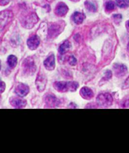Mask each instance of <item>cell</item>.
Here are the masks:
<instances>
[{
  "label": "cell",
  "mask_w": 129,
  "mask_h": 153,
  "mask_svg": "<svg viewBox=\"0 0 129 153\" xmlns=\"http://www.w3.org/2000/svg\"><path fill=\"white\" fill-rule=\"evenodd\" d=\"M55 89L59 92H66L68 91H74L78 88V83L76 82L57 81L54 84Z\"/></svg>",
  "instance_id": "6da1fadb"
},
{
  "label": "cell",
  "mask_w": 129,
  "mask_h": 153,
  "mask_svg": "<svg viewBox=\"0 0 129 153\" xmlns=\"http://www.w3.org/2000/svg\"><path fill=\"white\" fill-rule=\"evenodd\" d=\"M13 18V13L9 10L0 11V33Z\"/></svg>",
  "instance_id": "7a4b0ae2"
},
{
  "label": "cell",
  "mask_w": 129,
  "mask_h": 153,
  "mask_svg": "<svg viewBox=\"0 0 129 153\" xmlns=\"http://www.w3.org/2000/svg\"><path fill=\"white\" fill-rule=\"evenodd\" d=\"M96 102L101 107H109L113 103V98L109 93H102L98 96Z\"/></svg>",
  "instance_id": "3957f363"
},
{
  "label": "cell",
  "mask_w": 129,
  "mask_h": 153,
  "mask_svg": "<svg viewBox=\"0 0 129 153\" xmlns=\"http://www.w3.org/2000/svg\"><path fill=\"white\" fill-rule=\"evenodd\" d=\"M15 92L19 97H25L29 93V87L25 84L20 83L16 86Z\"/></svg>",
  "instance_id": "277c9868"
},
{
  "label": "cell",
  "mask_w": 129,
  "mask_h": 153,
  "mask_svg": "<svg viewBox=\"0 0 129 153\" xmlns=\"http://www.w3.org/2000/svg\"><path fill=\"white\" fill-rule=\"evenodd\" d=\"M10 104L13 107L16 108H21L25 107L27 105V102L18 97H11L10 100Z\"/></svg>",
  "instance_id": "5b68a950"
},
{
  "label": "cell",
  "mask_w": 129,
  "mask_h": 153,
  "mask_svg": "<svg viewBox=\"0 0 129 153\" xmlns=\"http://www.w3.org/2000/svg\"><path fill=\"white\" fill-rule=\"evenodd\" d=\"M46 83L47 79L44 74L42 73H39L36 80V85L39 91H43L44 90L45 88Z\"/></svg>",
  "instance_id": "8992f818"
},
{
  "label": "cell",
  "mask_w": 129,
  "mask_h": 153,
  "mask_svg": "<svg viewBox=\"0 0 129 153\" xmlns=\"http://www.w3.org/2000/svg\"><path fill=\"white\" fill-rule=\"evenodd\" d=\"M113 69L116 76H118V77L124 76L127 73V68L124 64H115L113 66Z\"/></svg>",
  "instance_id": "52a82bcc"
},
{
  "label": "cell",
  "mask_w": 129,
  "mask_h": 153,
  "mask_svg": "<svg viewBox=\"0 0 129 153\" xmlns=\"http://www.w3.org/2000/svg\"><path fill=\"white\" fill-rule=\"evenodd\" d=\"M40 44V39L37 35H33L28 39L27 41V45L28 48L31 50L36 49Z\"/></svg>",
  "instance_id": "ba28073f"
},
{
  "label": "cell",
  "mask_w": 129,
  "mask_h": 153,
  "mask_svg": "<svg viewBox=\"0 0 129 153\" xmlns=\"http://www.w3.org/2000/svg\"><path fill=\"white\" fill-rule=\"evenodd\" d=\"M68 11V7L67 5L64 3H59L56 8L55 13L57 15L59 16H63L66 15Z\"/></svg>",
  "instance_id": "9c48e42d"
},
{
  "label": "cell",
  "mask_w": 129,
  "mask_h": 153,
  "mask_svg": "<svg viewBox=\"0 0 129 153\" xmlns=\"http://www.w3.org/2000/svg\"><path fill=\"white\" fill-rule=\"evenodd\" d=\"M38 18L37 15L35 13H32L28 16L25 20V27L26 28H32L34 25V24L37 22Z\"/></svg>",
  "instance_id": "30bf717a"
},
{
  "label": "cell",
  "mask_w": 129,
  "mask_h": 153,
  "mask_svg": "<svg viewBox=\"0 0 129 153\" xmlns=\"http://www.w3.org/2000/svg\"><path fill=\"white\" fill-rule=\"evenodd\" d=\"M44 66L45 68L49 70L52 71L55 68V57L54 55H51L46 59L44 62Z\"/></svg>",
  "instance_id": "8fae6325"
},
{
  "label": "cell",
  "mask_w": 129,
  "mask_h": 153,
  "mask_svg": "<svg viewBox=\"0 0 129 153\" xmlns=\"http://www.w3.org/2000/svg\"><path fill=\"white\" fill-rule=\"evenodd\" d=\"M24 68L27 72L30 73H33L36 71V66H35V63L31 58L27 59L25 61H24Z\"/></svg>",
  "instance_id": "7c38bea8"
},
{
  "label": "cell",
  "mask_w": 129,
  "mask_h": 153,
  "mask_svg": "<svg viewBox=\"0 0 129 153\" xmlns=\"http://www.w3.org/2000/svg\"><path fill=\"white\" fill-rule=\"evenodd\" d=\"M80 95L83 98L86 100H90L94 95L93 91L87 87H83L81 88L80 90Z\"/></svg>",
  "instance_id": "4fadbf2b"
},
{
  "label": "cell",
  "mask_w": 129,
  "mask_h": 153,
  "mask_svg": "<svg viewBox=\"0 0 129 153\" xmlns=\"http://www.w3.org/2000/svg\"><path fill=\"white\" fill-rule=\"evenodd\" d=\"M72 19L76 24H81L85 19V15L80 12H75L72 15Z\"/></svg>",
  "instance_id": "5bb4252c"
},
{
  "label": "cell",
  "mask_w": 129,
  "mask_h": 153,
  "mask_svg": "<svg viewBox=\"0 0 129 153\" xmlns=\"http://www.w3.org/2000/svg\"><path fill=\"white\" fill-rule=\"evenodd\" d=\"M61 27L59 24L54 23L49 27V35L50 37H55L59 33Z\"/></svg>",
  "instance_id": "9a60e30c"
},
{
  "label": "cell",
  "mask_w": 129,
  "mask_h": 153,
  "mask_svg": "<svg viewBox=\"0 0 129 153\" xmlns=\"http://www.w3.org/2000/svg\"><path fill=\"white\" fill-rule=\"evenodd\" d=\"M45 102L47 105L50 106H53V107H55V106H57L59 104L58 100L52 95H49L46 97Z\"/></svg>",
  "instance_id": "2e32d148"
},
{
  "label": "cell",
  "mask_w": 129,
  "mask_h": 153,
  "mask_svg": "<svg viewBox=\"0 0 129 153\" xmlns=\"http://www.w3.org/2000/svg\"><path fill=\"white\" fill-rule=\"evenodd\" d=\"M70 48H71V44L68 40H66L60 45L59 48V52H60V54H63L68 51Z\"/></svg>",
  "instance_id": "e0dca14e"
},
{
  "label": "cell",
  "mask_w": 129,
  "mask_h": 153,
  "mask_svg": "<svg viewBox=\"0 0 129 153\" xmlns=\"http://www.w3.org/2000/svg\"><path fill=\"white\" fill-rule=\"evenodd\" d=\"M17 62H18V61H17V58L16 56L13 55H10V56H8L7 63L11 68H15L17 64Z\"/></svg>",
  "instance_id": "ac0fdd59"
},
{
  "label": "cell",
  "mask_w": 129,
  "mask_h": 153,
  "mask_svg": "<svg viewBox=\"0 0 129 153\" xmlns=\"http://www.w3.org/2000/svg\"><path fill=\"white\" fill-rule=\"evenodd\" d=\"M85 7L86 8V9L87 10H89L90 11H92V12H95L97 10V7H96V4L93 3L91 1H86L85 3Z\"/></svg>",
  "instance_id": "d6986e66"
},
{
  "label": "cell",
  "mask_w": 129,
  "mask_h": 153,
  "mask_svg": "<svg viewBox=\"0 0 129 153\" xmlns=\"http://www.w3.org/2000/svg\"><path fill=\"white\" fill-rule=\"evenodd\" d=\"M116 3L120 8H124L129 5V0H116Z\"/></svg>",
  "instance_id": "ffe728a7"
},
{
  "label": "cell",
  "mask_w": 129,
  "mask_h": 153,
  "mask_svg": "<svg viewBox=\"0 0 129 153\" xmlns=\"http://www.w3.org/2000/svg\"><path fill=\"white\" fill-rule=\"evenodd\" d=\"M115 8V4L112 1H108L105 3V10L107 11H112Z\"/></svg>",
  "instance_id": "44dd1931"
},
{
  "label": "cell",
  "mask_w": 129,
  "mask_h": 153,
  "mask_svg": "<svg viewBox=\"0 0 129 153\" xmlns=\"http://www.w3.org/2000/svg\"><path fill=\"white\" fill-rule=\"evenodd\" d=\"M6 88V85L3 81L0 79V93H3L4 91Z\"/></svg>",
  "instance_id": "7402d4cb"
},
{
  "label": "cell",
  "mask_w": 129,
  "mask_h": 153,
  "mask_svg": "<svg viewBox=\"0 0 129 153\" xmlns=\"http://www.w3.org/2000/svg\"><path fill=\"white\" fill-rule=\"evenodd\" d=\"M69 64H71V65L72 66H74L75 64H76V63H77V61H76V58L73 56H71V57L69 58Z\"/></svg>",
  "instance_id": "603a6c76"
},
{
  "label": "cell",
  "mask_w": 129,
  "mask_h": 153,
  "mask_svg": "<svg viewBox=\"0 0 129 153\" xmlns=\"http://www.w3.org/2000/svg\"><path fill=\"white\" fill-rule=\"evenodd\" d=\"M113 19L115 20V22L118 23V22H121V20H122V15H114L113 16Z\"/></svg>",
  "instance_id": "cb8c5ba5"
},
{
  "label": "cell",
  "mask_w": 129,
  "mask_h": 153,
  "mask_svg": "<svg viewBox=\"0 0 129 153\" xmlns=\"http://www.w3.org/2000/svg\"><path fill=\"white\" fill-rule=\"evenodd\" d=\"M11 0H0V5L1 6H5L8 4Z\"/></svg>",
  "instance_id": "d4e9b609"
},
{
  "label": "cell",
  "mask_w": 129,
  "mask_h": 153,
  "mask_svg": "<svg viewBox=\"0 0 129 153\" xmlns=\"http://www.w3.org/2000/svg\"><path fill=\"white\" fill-rule=\"evenodd\" d=\"M105 76H106L107 79H110L111 77V72L110 71H107L106 72V73H105Z\"/></svg>",
  "instance_id": "484cf974"
},
{
  "label": "cell",
  "mask_w": 129,
  "mask_h": 153,
  "mask_svg": "<svg viewBox=\"0 0 129 153\" xmlns=\"http://www.w3.org/2000/svg\"><path fill=\"white\" fill-rule=\"evenodd\" d=\"M129 88V77L125 81L124 86V88Z\"/></svg>",
  "instance_id": "4316f807"
},
{
  "label": "cell",
  "mask_w": 129,
  "mask_h": 153,
  "mask_svg": "<svg viewBox=\"0 0 129 153\" xmlns=\"http://www.w3.org/2000/svg\"><path fill=\"white\" fill-rule=\"evenodd\" d=\"M124 105L125 107H128L129 108V100H125Z\"/></svg>",
  "instance_id": "83f0119b"
},
{
  "label": "cell",
  "mask_w": 129,
  "mask_h": 153,
  "mask_svg": "<svg viewBox=\"0 0 129 153\" xmlns=\"http://www.w3.org/2000/svg\"><path fill=\"white\" fill-rule=\"evenodd\" d=\"M126 26H127V30H128V32H129V20L127 22V23H126Z\"/></svg>",
  "instance_id": "f1b7e54d"
},
{
  "label": "cell",
  "mask_w": 129,
  "mask_h": 153,
  "mask_svg": "<svg viewBox=\"0 0 129 153\" xmlns=\"http://www.w3.org/2000/svg\"><path fill=\"white\" fill-rule=\"evenodd\" d=\"M127 49H128V52H129V42H128V45H127Z\"/></svg>",
  "instance_id": "f546056e"
},
{
  "label": "cell",
  "mask_w": 129,
  "mask_h": 153,
  "mask_svg": "<svg viewBox=\"0 0 129 153\" xmlns=\"http://www.w3.org/2000/svg\"><path fill=\"white\" fill-rule=\"evenodd\" d=\"M73 1H79V0H72Z\"/></svg>",
  "instance_id": "4dcf8cb0"
},
{
  "label": "cell",
  "mask_w": 129,
  "mask_h": 153,
  "mask_svg": "<svg viewBox=\"0 0 129 153\" xmlns=\"http://www.w3.org/2000/svg\"><path fill=\"white\" fill-rule=\"evenodd\" d=\"M0 70H1V61H0Z\"/></svg>",
  "instance_id": "1f68e13d"
},
{
  "label": "cell",
  "mask_w": 129,
  "mask_h": 153,
  "mask_svg": "<svg viewBox=\"0 0 129 153\" xmlns=\"http://www.w3.org/2000/svg\"><path fill=\"white\" fill-rule=\"evenodd\" d=\"M49 1H53V0H48Z\"/></svg>",
  "instance_id": "d6a6232c"
}]
</instances>
